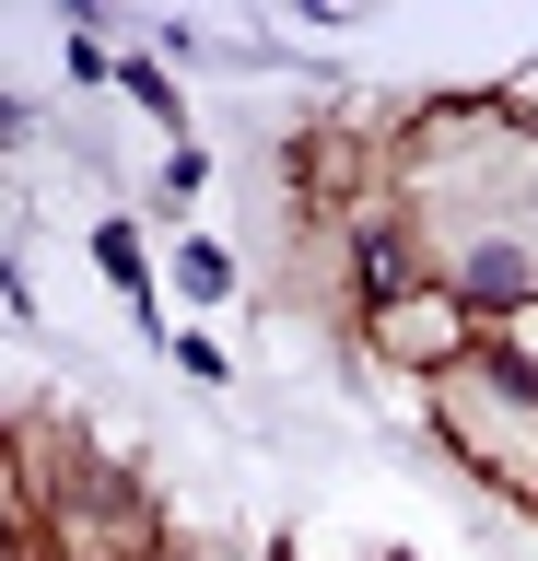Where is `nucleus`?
<instances>
[{"label":"nucleus","instance_id":"4","mask_svg":"<svg viewBox=\"0 0 538 561\" xmlns=\"http://www.w3.org/2000/svg\"><path fill=\"white\" fill-rule=\"evenodd\" d=\"M176 280H187V305H222V293H234V257H222V245H187Z\"/></svg>","mask_w":538,"mask_h":561},{"label":"nucleus","instance_id":"2","mask_svg":"<svg viewBox=\"0 0 538 561\" xmlns=\"http://www.w3.org/2000/svg\"><path fill=\"white\" fill-rule=\"evenodd\" d=\"M492 340V328H480V305H457V293H445V280H422V293H398V305H375L363 316V363H387V375H457L468 351Z\"/></svg>","mask_w":538,"mask_h":561},{"label":"nucleus","instance_id":"1","mask_svg":"<svg viewBox=\"0 0 538 561\" xmlns=\"http://www.w3.org/2000/svg\"><path fill=\"white\" fill-rule=\"evenodd\" d=\"M422 421L445 433V456H468L492 491L538 503V386L515 375V363H492V340L468 351L457 375H433V386H422Z\"/></svg>","mask_w":538,"mask_h":561},{"label":"nucleus","instance_id":"3","mask_svg":"<svg viewBox=\"0 0 538 561\" xmlns=\"http://www.w3.org/2000/svg\"><path fill=\"white\" fill-rule=\"evenodd\" d=\"M492 363H515V375L538 386V305H515V316H492Z\"/></svg>","mask_w":538,"mask_h":561},{"label":"nucleus","instance_id":"5","mask_svg":"<svg viewBox=\"0 0 538 561\" xmlns=\"http://www.w3.org/2000/svg\"><path fill=\"white\" fill-rule=\"evenodd\" d=\"M94 257H106L129 293H141V234H129V222H94Z\"/></svg>","mask_w":538,"mask_h":561}]
</instances>
